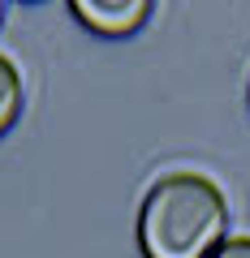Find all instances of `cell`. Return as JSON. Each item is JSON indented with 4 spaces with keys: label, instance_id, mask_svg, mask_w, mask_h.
<instances>
[{
    "label": "cell",
    "instance_id": "6da1fadb",
    "mask_svg": "<svg viewBox=\"0 0 250 258\" xmlns=\"http://www.w3.org/2000/svg\"><path fill=\"white\" fill-rule=\"evenodd\" d=\"M229 241V198L203 172H168L142 198V258H212Z\"/></svg>",
    "mask_w": 250,
    "mask_h": 258
},
{
    "label": "cell",
    "instance_id": "7a4b0ae2",
    "mask_svg": "<svg viewBox=\"0 0 250 258\" xmlns=\"http://www.w3.org/2000/svg\"><path fill=\"white\" fill-rule=\"evenodd\" d=\"M151 9H156L151 0H74V18L82 22L86 30L108 35V39L134 35V30L151 18Z\"/></svg>",
    "mask_w": 250,
    "mask_h": 258
},
{
    "label": "cell",
    "instance_id": "3957f363",
    "mask_svg": "<svg viewBox=\"0 0 250 258\" xmlns=\"http://www.w3.org/2000/svg\"><path fill=\"white\" fill-rule=\"evenodd\" d=\"M22 116V74L9 56L0 52V134H9Z\"/></svg>",
    "mask_w": 250,
    "mask_h": 258
},
{
    "label": "cell",
    "instance_id": "277c9868",
    "mask_svg": "<svg viewBox=\"0 0 250 258\" xmlns=\"http://www.w3.org/2000/svg\"><path fill=\"white\" fill-rule=\"evenodd\" d=\"M212 258H250V237H229Z\"/></svg>",
    "mask_w": 250,
    "mask_h": 258
},
{
    "label": "cell",
    "instance_id": "5b68a950",
    "mask_svg": "<svg viewBox=\"0 0 250 258\" xmlns=\"http://www.w3.org/2000/svg\"><path fill=\"white\" fill-rule=\"evenodd\" d=\"M0 18H5V5H0Z\"/></svg>",
    "mask_w": 250,
    "mask_h": 258
}]
</instances>
